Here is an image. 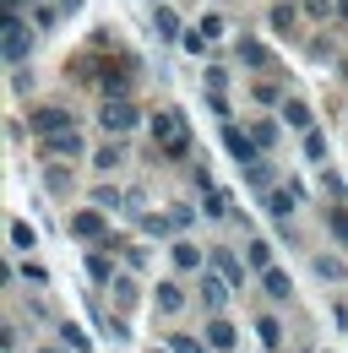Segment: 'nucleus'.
Masks as SVG:
<instances>
[{
    "label": "nucleus",
    "instance_id": "1",
    "mask_svg": "<svg viewBox=\"0 0 348 353\" xmlns=\"http://www.w3.org/2000/svg\"><path fill=\"white\" fill-rule=\"evenodd\" d=\"M153 141H158L164 158H185V152H191V125H185V114H180V109H158V114H153Z\"/></svg>",
    "mask_w": 348,
    "mask_h": 353
},
{
    "label": "nucleus",
    "instance_id": "2",
    "mask_svg": "<svg viewBox=\"0 0 348 353\" xmlns=\"http://www.w3.org/2000/svg\"><path fill=\"white\" fill-rule=\"evenodd\" d=\"M0 49H6V65H22L33 54V22H22L17 11H6L0 22Z\"/></svg>",
    "mask_w": 348,
    "mask_h": 353
},
{
    "label": "nucleus",
    "instance_id": "3",
    "mask_svg": "<svg viewBox=\"0 0 348 353\" xmlns=\"http://www.w3.org/2000/svg\"><path fill=\"white\" fill-rule=\"evenodd\" d=\"M39 152H44V163H77V158H87V141H82V131L71 125V131L39 136Z\"/></svg>",
    "mask_w": 348,
    "mask_h": 353
},
{
    "label": "nucleus",
    "instance_id": "4",
    "mask_svg": "<svg viewBox=\"0 0 348 353\" xmlns=\"http://www.w3.org/2000/svg\"><path fill=\"white\" fill-rule=\"evenodd\" d=\"M71 239H87V245H109L115 234H109V212L93 201V207H77L71 212Z\"/></svg>",
    "mask_w": 348,
    "mask_h": 353
},
{
    "label": "nucleus",
    "instance_id": "5",
    "mask_svg": "<svg viewBox=\"0 0 348 353\" xmlns=\"http://www.w3.org/2000/svg\"><path fill=\"white\" fill-rule=\"evenodd\" d=\"M136 120H142V109H136L130 98H104V109H98V125H104L109 136L136 131Z\"/></svg>",
    "mask_w": 348,
    "mask_h": 353
},
{
    "label": "nucleus",
    "instance_id": "6",
    "mask_svg": "<svg viewBox=\"0 0 348 353\" xmlns=\"http://www.w3.org/2000/svg\"><path fill=\"white\" fill-rule=\"evenodd\" d=\"M300 201H304V185H294V179H283V185H272V190L261 196V207L278 223H289V212H300Z\"/></svg>",
    "mask_w": 348,
    "mask_h": 353
},
{
    "label": "nucleus",
    "instance_id": "7",
    "mask_svg": "<svg viewBox=\"0 0 348 353\" xmlns=\"http://www.w3.org/2000/svg\"><path fill=\"white\" fill-rule=\"evenodd\" d=\"M196 288H202V310H207V315H223L229 294H234V283H229L218 266H213V272H202V283H196Z\"/></svg>",
    "mask_w": 348,
    "mask_h": 353
},
{
    "label": "nucleus",
    "instance_id": "8",
    "mask_svg": "<svg viewBox=\"0 0 348 353\" xmlns=\"http://www.w3.org/2000/svg\"><path fill=\"white\" fill-rule=\"evenodd\" d=\"M28 125H33V136H55V131H71V125H77V114H71V109H60V103H44V109L28 114Z\"/></svg>",
    "mask_w": 348,
    "mask_h": 353
},
{
    "label": "nucleus",
    "instance_id": "9",
    "mask_svg": "<svg viewBox=\"0 0 348 353\" xmlns=\"http://www.w3.org/2000/svg\"><path fill=\"white\" fill-rule=\"evenodd\" d=\"M256 277H261V288H267L272 305H289V299H294V277H289L283 266H267V272H256Z\"/></svg>",
    "mask_w": 348,
    "mask_h": 353
},
{
    "label": "nucleus",
    "instance_id": "10",
    "mask_svg": "<svg viewBox=\"0 0 348 353\" xmlns=\"http://www.w3.org/2000/svg\"><path fill=\"white\" fill-rule=\"evenodd\" d=\"M207 343H213L218 353L240 348V326H234V321H223V315H207Z\"/></svg>",
    "mask_w": 348,
    "mask_h": 353
},
{
    "label": "nucleus",
    "instance_id": "11",
    "mask_svg": "<svg viewBox=\"0 0 348 353\" xmlns=\"http://www.w3.org/2000/svg\"><path fill=\"white\" fill-rule=\"evenodd\" d=\"M223 147L240 158V163H251V158H261V147H256V136H245L240 125H223Z\"/></svg>",
    "mask_w": 348,
    "mask_h": 353
},
{
    "label": "nucleus",
    "instance_id": "12",
    "mask_svg": "<svg viewBox=\"0 0 348 353\" xmlns=\"http://www.w3.org/2000/svg\"><path fill=\"white\" fill-rule=\"evenodd\" d=\"M153 305H158V315H180L185 310V288L180 283H158L153 288Z\"/></svg>",
    "mask_w": 348,
    "mask_h": 353
},
{
    "label": "nucleus",
    "instance_id": "13",
    "mask_svg": "<svg viewBox=\"0 0 348 353\" xmlns=\"http://www.w3.org/2000/svg\"><path fill=\"white\" fill-rule=\"evenodd\" d=\"M240 169H245V185H251V190H261V196L278 185V174H272V163H267V158H251V163H240Z\"/></svg>",
    "mask_w": 348,
    "mask_h": 353
},
{
    "label": "nucleus",
    "instance_id": "14",
    "mask_svg": "<svg viewBox=\"0 0 348 353\" xmlns=\"http://www.w3.org/2000/svg\"><path fill=\"white\" fill-rule=\"evenodd\" d=\"M278 114H283V125H294V131H310V103H304V98H283V103H278Z\"/></svg>",
    "mask_w": 348,
    "mask_h": 353
},
{
    "label": "nucleus",
    "instance_id": "15",
    "mask_svg": "<svg viewBox=\"0 0 348 353\" xmlns=\"http://www.w3.org/2000/svg\"><path fill=\"white\" fill-rule=\"evenodd\" d=\"M120 163H126V141H104V147L93 152V169H98V174H115Z\"/></svg>",
    "mask_w": 348,
    "mask_h": 353
},
{
    "label": "nucleus",
    "instance_id": "16",
    "mask_svg": "<svg viewBox=\"0 0 348 353\" xmlns=\"http://www.w3.org/2000/svg\"><path fill=\"white\" fill-rule=\"evenodd\" d=\"M267 22H272V28H278V33H283V39H289V33H294V28H300V6H289V0H278V6H272V11H267Z\"/></svg>",
    "mask_w": 348,
    "mask_h": 353
},
{
    "label": "nucleus",
    "instance_id": "17",
    "mask_svg": "<svg viewBox=\"0 0 348 353\" xmlns=\"http://www.w3.org/2000/svg\"><path fill=\"white\" fill-rule=\"evenodd\" d=\"M153 33H158L164 44H174V39H185V33H180V17H174L169 6H158V11H153Z\"/></svg>",
    "mask_w": 348,
    "mask_h": 353
},
{
    "label": "nucleus",
    "instance_id": "18",
    "mask_svg": "<svg viewBox=\"0 0 348 353\" xmlns=\"http://www.w3.org/2000/svg\"><path fill=\"white\" fill-rule=\"evenodd\" d=\"M240 60H245V65H256V71H272V49L256 44V39H240Z\"/></svg>",
    "mask_w": 348,
    "mask_h": 353
},
{
    "label": "nucleus",
    "instance_id": "19",
    "mask_svg": "<svg viewBox=\"0 0 348 353\" xmlns=\"http://www.w3.org/2000/svg\"><path fill=\"white\" fill-rule=\"evenodd\" d=\"M316 277L343 288V283H348V261H338V256H316Z\"/></svg>",
    "mask_w": 348,
    "mask_h": 353
},
{
    "label": "nucleus",
    "instance_id": "20",
    "mask_svg": "<svg viewBox=\"0 0 348 353\" xmlns=\"http://www.w3.org/2000/svg\"><path fill=\"white\" fill-rule=\"evenodd\" d=\"M136 294H142V288H136V277H115V283H109V299L120 305V315L136 305Z\"/></svg>",
    "mask_w": 348,
    "mask_h": 353
},
{
    "label": "nucleus",
    "instance_id": "21",
    "mask_svg": "<svg viewBox=\"0 0 348 353\" xmlns=\"http://www.w3.org/2000/svg\"><path fill=\"white\" fill-rule=\"evenodd\" d=\"M256 337H261V348H283V326H278V315H256Z\"/></svg>",
    "mask_w": 348,
    "mask_h": 353
},
{
    "label": "nucleus",
    "instance_id": "22",
    "mask_svg": "<svg viewBox=\"0 0 348 353\" xmlns=\"http://www.w3.org/2000/svg\"><path fill=\"white\" fill-rule=\"evenodd\" d=\"M174 266H180V272H196V266H202V245H191V239H174Z\"/></svg>",
    "mask_w": 348,
    "mask_h": 353
},
{
    "label": "nucleus",
    "instance_id": "23",
    "mask_svg": "<svg viewBox=\"0 0 348 353\" xmlns=\"http://www.w3.org/2000/svg\"><path fill=\"white\" fill-rule=\"evenodd\" d=\"M202 196H207V201H202V212H207V218H229V196H223L218 185H202Z\"/></svg>",
    "mask_w": 348,
    "mask_h": 353
},
{
    "label": "nucleus",
    "instance_id": "24",
    "mask_svg": "<svg viewBox=\"0 0 348 353\" xmlns=\"http://www.w3.org/2000/svg\"><path fill=\"white\" fill-rule=\"evenodd\" d=\"M213 266H218V272H223V277H229V283H234V288H240V283H245V266L234 261V256H229V250H213Z\"/></svg>",
    "mask_w": 348,
    "mask_h": 353
},
{
    "label": "nucleus",
    "instance_id": "25",
    "mask_svg": "<svg viewBox=\"0 0 348 353\" xmlns=\"http://www.w3.org/2000/svg\"><path fill=\"white\" fill-rule=\"evenodd\" d=\"M6 239H11V250H33V245H39V234H33V228H28L22 218L6 228Z\"/></svg>",
    "mask_w": 348,
    "mask_h": 353
},
{
    "label": "nucleus",
    "instance_id": "26",
    "mask_svg": "<svg viewBox=\"0 0 348 353\" xmlns=\"http://www.w3.org/2000/svg\"><path fill=\"white\" fill-rule=\"evenodd\" d=\"M245 261H251V272H267V266H272V245H267V239H251V245H245Z\"/></svg>",
    "mask_w": 348,
    "mask_h": 353
},
{
    "label": "nucleus",
    "instance_id": "27",
    "mask_svg": "<svg viewBox=\"0 0 348 353\" xmlns=\"http://www.w3.org/2000/svg\"><path fill=\"white\" fill-rule=\"evenodd\" d=\"M304 158H310V163H327V136L316 131V125L304 131Z\"/></svg>",
    "mask_w": 348,
    "mask_h": 353
},
{
    "label": "nucleus",
    "instance_id": "28",
    "mask_svg": "<svg viewBox=\"0 0 348 353\" xmlns=\"http://www.w3.org/2000/svg\"><path fill=\"white\" fill-rule=\"evenodd\" d=\"M327 228H332V239L348 250V207H332V212H327Z\"/></svg>",
    "mask_w": 348,
    "mask_h": 353
},
{
    "label": "nucleus",
    "instance_id": "29",
    "mask_svg": "<svg viewBox=\"0 0 348 353\" xmlns=\"http://www.w3.org/2000/svg\"><path fill=\"white\" fill-rule=\"evenodd\" d=\"M60 343H66L71 353H87V332L77 326V321H66V326H60Z\"/></svg>",
    "mask_w": 348,
    "mask_h": 353
},
{
    "label": "nucleus",
    "instance_id": "30",
    "mask_svg": "<svg viewBox=\"0 0 348 353\" xmlns=\"http://www.w3.org/2000/svg\"><path fill=\"white\" fill-rule=\"evenodd\" d=\"M93 201H98L104 212H120V207H126V196H120L115 185H98V190H93Z\"/></svg>",
    "mask_w": 348,
    "mask_h": 353
},
{
    "label": "nucleus",
    "instance_id": "31",
    "mask_svg": "<svg viewBox=\"0 0 348 353\" xmlns=\"http://www.w3.org/2000/svg\"><path fill=\"white\" fill-rule=\"evenodd\" d=\"M321 190H327L332 201H343V196H348V185H343V174H338V169H321Z\"/></svg>",
    "mask_w": 348,
    "mask_h": 353
},
{
    "label": "nucleus",
    "instance_id": "32",
    "mask_svg": "<svg viewBox=\"0 0 348 353\" xmlns=\"http://www.w3.org/2000/svg\"><path fill=\"white\" fill-rule=\"evenodd\" d=\"M87 272H93V277H98L104 288L115 283V266H109V256H87Z\"/></svg>",
    "mask_w": 348,
    "mask_h": 353
},
{
    "label": "nucleus",
    "instance_id": "33",
    "mask_svg": "<svg viewBox=\"0 0 348 353\" xmlns=\"http://www.w3.org/2000/svg\"><path fill=\"white\" fill-rule=\"evenodd\" d=\"M44 185H49V190H71V174H66V163H49V169H44Z\"/></svg>",
    "mask_w": 348,
    "mask_h": 353
},
{
    "label": "nucleus",
    "instance_id": "34",
    "mask_svg": "<svg viewBox=\"0 0 348 353\" xmlns=\"http://www.w3.org/2000/svg\"><path fill=\"white\" fill-rule=\"evenodd\" d=\"M33 22H39V33H49V28L60 22V11H55V6H44V0H33Z\"/></svg>",
    "mask_w": 348,
    "mask_h": 353
},
{
    "label": "nucleus",
    "instance_id": "35",
    "mask_svg": "<svg viewBox=\"0 0 348 353\" xmlns=\"http://www.w3.org/2000/svg\"><path fill=\"white\" fill-rule=\"evenodd\" d=\"M251 98H256V103H283V88H278V82H256Z\"/></svg>",
    "mask_w": 348,
    "mask_h": 353
},
{
    "label": "nucleus",
    "instance_id": "36",
    "mask_svg": "<svg viewBox=\"0 0 348 353\" xmlns=\"http://www.w3.org/2000/svg\"><path fill=\"white\" fill-rule=\"evenodd\" d=\"M251 136H256V147L267 152V147L278 141V125H272V120H256V125H251Z\"/></svg>",
    "mask_w": 348,
    "mask_h": 353
},
{
    "label": "nucleus",
    "instance_id": "37",
    "mask_svg": "<svg viewBox=\"0 0 348 353\" xmlns=\"http://www.w3.org/2000/svg\"><path fill=\"white\" fill-rule=\"evenodd\" d=\"M300 11H304V17H316V22H327L338 6H332V0H300Z\"/></svg>",
    "mask_w": 348,
    "mask_h": 353
},
{
    "label": "nucleus",
    "instance_id": "38",
    "mask_svg": "<svg viewBox=\"0 0 348 353\" xmlns=\"http://www.w3.org/2000/svg\"><path fill=\"white\" fill-rule=\"evenodd\" d=\"M169 348H174V353H202V337H191V332H174Z\"/></svg>",
    "mask_w": 348,
    "mask_h": 353
},
{
    "label": "nucleus",
    "instance_id": "39",
    "mask_svg": "<svg viewBox=\"0 0 348 353\" xmlns=\"http://www.w3.org/2000/svg\"><path fill=\"white\" fill-rule=\"evenodd\" d=\"M202 33H207V39H223V33H229V22H223L218 11H207V17H202Z\"/></svg>",
    "mask_w": 348,
    "mask_h": 353
},
{
    "label": "nucleus",
    "instance_id": "40",
    "mask_svg": "<svg viewBox=\"0 0 348 353\" xmlns=\"http://www.w3.org/2000/svg\"><path fill=\"white\" fill-rule=\"evenodd\" d=\"M22 283H33V288H44V283H49V272H44L39 261H22Z\"/></svg>",
    "mask_w": 348,
    "mask_h": 353
},
{
    "label": "nucleus",
    "instance_id": "41",
    "mask_svg": "<svg viewBox=\"0 0 348 353\" xmlns=\"http://www.w3.org/2000/svg\"><path fill=\"white\" fill-rule=\"evenodd\" d=\"M180 44H185V49H191V54H202V49H207V44H213V39H207V33H202V28H196V33H185V39H180Z\"/></svg>",
    "mask_w": 348,
    "mask_h": 353
},
{
    "label": "nucleus",
    "instance_id": "42",
    "mask_svg": "<svg viewBox=\"0 0 348 353\" xmlns=\"http://www.w3.org/2000/svg\"><path fill=\"white\" fill-rule=\"evenodd\" d=\"M202 88H207V92H223V88H229V71H218V65H213V71H207V82H202Z\"/></svg>",
    "mask_w": 348,
    "mask_h": 353
},
{
    "label": "nucleus",
    "instance_id": "43",
    "mask_svg": "<svg viewBox=\"0 0 348 353\" xmlns=\"http://www.w3.org/2000/svg\"><path fill=\"white\" fill-rule=\"evenodd\" d=\"M207 109H213L218 120H229V103H223V92H207Z\"/></svg>",
    "mask_w": 348,
    "mask_h": 353
},
{
    "label": "nucleus",
    "instance_id": "44",
    "mask_svg": "<svg viewBox=\"0 0 348 353\" xmlns=\"http://www.w3.org/2000/svg\"><path fill=\"white\" fill-rule=\"evenodd\" d=\"M60 11H82V0H60Z\"/></svg>",
    "mask_w": 348,
    "mask_h": 353
},
{
    "label": "nucleus",
    "instance_id": "45",
    "mask_svg": "<svg viewBox=\"0 0 348 353\" xmlns=\"http://www.w3.org/2000/svg\"><path fill=\"white\" fill-rule=\"evenodd\" d=\"M338 17H343V22H348V0H338Z\"/></svg>",
    "mask_w": 348,
    "mask_h": 353
},
{
    "label": "nucleus",
    "instance_id": "46",
    "mask_svg": "<svg viewBox=\"0 0 348 353\" xmlns=\"http://www.w3.org/2000/svg\"><path fill=\"white\" fill-rule=\"evenodd\" d=\"M158 353H174V348H158Z\"/></svg>",
    "mask_w": 348,
    "mask_h": 353
}]
</instances>
